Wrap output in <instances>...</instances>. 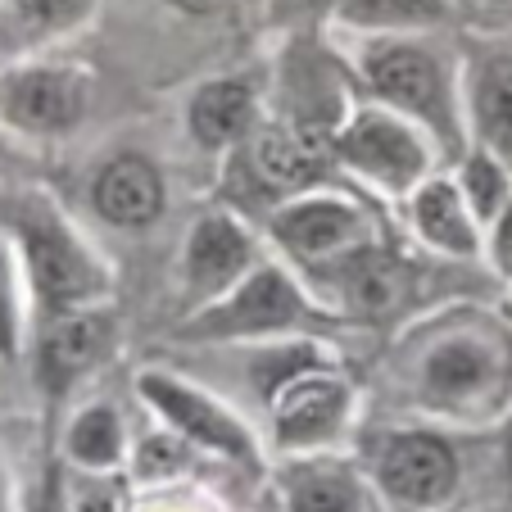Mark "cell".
Returning <instances> with one entry per match:
<instances>
[{
	"label": "cell",
	"mask_w": 512,
	"mask_h": 512,
	"mask_svg": "<svg viewBox=\"0 0 512 512\" xmlns=\"http://www.w3.org/2000/svg\"><path fill=\"white\" fill-rule=\"evenodd\" d=\"M399 381L422 422L499 431L512 413V313L476 300L422 313L399 336Z\"/></svg>",
	"instance_id": "obj_1"
},
{
	"label": "cell",
	"mask_w": 512,
	"mask_h": 512,
	"mask_svg": "<svg viewBox=\"0 0 512 512\" xmlns=\"http://www.w3.org/2000/svg\"><path fill=\"white\" fill-rule=\"evenodd\" d=\"M0 236L14 245L28 277L32 327L114 300V268L73 227L50 191L0 177Z\"/></svg>",
	"instance_id": "obj_2"
},
{
	"label": "cell",
	"mask_w": 512,
	"mask_h": 512,
	"mask_svg": "<svg viewBox=\"0 0 512 512\" xmlns=\"http://www.w3.org/2000/svg\"><path fill=\"white\" fill-rule=\"evenodd\" d=\"M349 68L368 105L417 123L449 168L463 164L472 136L463 114L458 41L449 46L445 37H358Z\"/></svg>",
	"instance_id": "obj_3"
},
{
	"label": "cell",
	"mask_w": 512,
	"mask_h": 512,
	"mask_svg": "<svg viewBox=\"0 0 512 512\" xmlns=\"http://www.w3.org/2000/svg\"><path fill=\"white\" fill-rule=\"evenodd\" d=\"M345 322L304 286L281 259H263L232 295L200 313L177 318L173 340L182 345H277V340H327Z\"/></svg>",
	"instance_id": "obj_4"
},
{
	"label": "cell",
	"mask_w": 512,
	"mask_h": 512,
	"mask_svg": "<svg viewBox=\"0 0 512 512\" xmlns=\"http://www.w3.org/2000/svg\"><path fill=\"white\" fill-rule=\"evenodd\" d=\"M363 472L390 512H449L467 481L458 435L431 422L377 431L363 449Z\"/></svg>",
	"instance_id": "obj_5"
},
{
	"label": "cell",
	"mask_w": 512,
	"mask_h": 512,
	"mask_svg": "<svg viewBox=\"0 0 512 512\" xmlns=\"http://www.w3.org/2000/svg\"><path fill=\"white\" fill-rule=\"evenodd\" d=\"M136 395H141V404L155 413V422L164 431L186 440L200 458L241 467L250 476L268 472V449H263L259 431L213 390L195 386V381L177 377L168 368H141L136 372Z\"/></svg>",
	"instance_id": "obj_6"
},
{
	"label": "cell",
	"mask_w": 512,
	"mask_h": 512,
	"mask_svg": "<svg viewBox=\"0 0 512 512\" xmlns=\"http://www.w3.org/2000/svg\"><path fill=\"white\" fill-rule=\"evenodd\" d=\"M331 150H336L340 173H349L358 186L377 191L381 200H399V204L422 182H431L435 164H440V150H435V141L422 127L381 105H368V100L349 114V123L331 141Z\"/></svg>",
	"instance_id": "obj_7"
},
{
	"label": "cell",
	"mask_w": 512,
	"mask_h": 512,
	"mask_svg": "<svg viewBox=\"0 0 512 512\" xmlns=\"http://www.w3.org/2000/svg\"><path fill=\"white\" fill-rule=\"evenodd\" d=\"M268 435L281 458L336 454V445L349 435L358 413V386L349 381L336 349L313 358L309 368L286 377L268 399Z\"/></svg>",
	"instance_id": "obj_8"
},
{
	"label": "cell",
	"mask_w": 512,
	"mask_h": 512,
	"mask_svg": "<svg viewBox=\"0 0 512 512\" xmlns=\"http://www.w3.org/2000/svg\"><path fill=\"white\" fill-rule=\"evenodd\" d=\"M263 227H268V241L281 250V263H290L300 277H313L363 245L381 241L368 204L354 200L349 191H331V186L286 200L263 218Z\"/></svg>",
	"instance_id": "obj_9"
},
{
	"label": "cell",
	"mask_w": 512,
	"mask_h": 512,
	"mask_svg": "<svg viewBox=\"0 0 512 512\" xmlns=\"http://www.w3.org/2000/svg\"><path fill=\"white\" fill-rule=\"evenodd\" d=\"M340 173L336 150H331L327 136L304 132V127L290 123H263L250 141L227 159V177H241L250 186V204L268 200V213L281 209L295 195L309 191H327L331 177Z\"/></svg>",
	"instance_id": "obj_10"
},
{
	"label": "cell",
	"mask_w": 512,
	"mask_h": 512,
	"mask_svg": "<svg viewBox=\"0 0 512 512\" xmlns=\"http://www.w3.org/2000/svg\"><path fill=\"white\" fill-rule=\"evenodd\" d=\"M91 109V73L78 64L32 59L0 68V132L10 141H64Z\"/></svg>",
	"instance_id": "obj_11"
},
{
	"label": "cell",
	"mask_w": 512,
	"mask_h": 512,
	"mask_svg": "<svg viewBox=\"0 0 512 512\" xmlns=\"http://www.w3.org/2000/svg\"><path fill=\"white\" fill-rule=\"evenodd\" d=\"M417 281H422V268L381 236V241L354 250L349 259L304 277V286L349 327V322H386L390 313H399L413 300Z\"/></svg>",
	"instance_id": "obj_12"
},
{
	"label": "cell",
	"mask_w": 512,
	"mask_h": 512,
	"mask_svg": "<svg viewBox=\"0 0 512 512\" xmlns=\"http://www.w3.org/2000/svg\"><path fill=\"white\" fill-rule=\"evenodd\" d=\"M263 259L268 254H263L259 236H254V227L245 223L241 213L227 209V204L204 209L191 223V232H186L182 263H177V277H182V318L218 304L223 295H232Z\"/></svg>",
	"instance_id": "obj_13"
},
{
	"label": "cell",
	"mask_w": 512,
	"mask_h": 512,
	"mask_svg": "<svg viewBox=\"0 0 512 512\" xmlns=\"http://www.w3.org/2000/svg\"><path fill=\"white\" fill-rule=\"evenodd\" d=\"M32 377L50 408H59L91 372H100L118 354V313L114 304L100 309L59 313L32 327Z\"/></svg>",
	"instance_id": "obj_14"
},
{
	"label": "cell",
	"mask_w": 512,
	"mask_h": 512,
	"mask_svg": "<svg viewBox=\"0 0 512 512\" xmlns=\"http://www.w3.org/2000/svg\"><path fill=\"white\" fill-rule=\"evenodd\" d=\"M463 114L476 150L512 168V28H472L458 37Z\"/></svg>",
	"instance_id": "obj_15"
},
{
	"label": "cell",
	"mask_w": 512,
	"mask_h": 512,
	"mask_svg": "<svg viewBox=\"0 0 512 512\" xmlns=\"http://www.w3.org/2000/svg\"><path fill=\"white\" fill-rule=\"evenodd\" d=\"M272 490L281 512H390L363 463L345 454L281 458L272 467Z\"/></svg>",
	"instance_id": "obj_16"
},
{
	"label": "cell",
	"mask_w": 512,
	"mask_h": 512,
	"mask_svg": "<svg viewBox=\"0 0 512 512\" xmlns=\"http://www.w3.org/2000/svg\"><path fill=\"white\" fill-rule=\"evenodd\" d=\"M404 223L426 254L445 263H485V227L467 209L454 173H435L404 200Z\"/></svg>",
	"instance_id": "obj_17"
},
{
	"label": "cell",
	"mask_w": 512,
	"mask_h": 512,
	"mask_svg": "<svg viewBox=\"0 0 512 512\" xmlns=\"http://www.w3.org/2000/svg\"><path fill=\"white\" fill-rule=\"evenodd\" d=\"M168 182L164 168L141 150H118L91 177V209L105 227L118 232H145L164 218Z\"/></svg>",
	"instance_id": "obj_18"
},
{
	"label": "cell",
	"mask_w": 512,
	"mask_h": 512,
	"mask_svg": "<svg viewBox=\"0 0 512 512\" xmlns=\"http://www.w3.org/2000/svg\"><path fill=\"white\" fill-rule=\"evenodd\" d=\"M259 127H263L259 87H254V78H241V73L200 82L191 91V100H186V132L209 155H236Z\"/></svg>",
	"instance_id": "obj_19"
},
{
	"label": "cell",
	"mask_w": 512,
	"mask_h": 512,
	"mask_svg": "<svg viewBox=\"0 0 512 512\" xmlns=\"http://www.w3.org/2000/svg\"><path fill=\"white\" fill-rule=\"evenodd\" d=\"M100 0H0V68L32 64L96 19Z\"/></svg>",
	"instance_id": "obj_20"
},
{
	"label": "cell",
	"mask_w": 512,
	"mask_h": 512,
	"mask_svg": "<svg viewBox=\"0 0 512 512\" xmlns=\"http://www.w3.org/2000/svg\"><path fill=\"white\" fill-rule=\"evenodd\" d=\"M132 435L109 399H91L64 422L59 435V458L78 476H118L132 467Z\"/></svg>",
	"instance_id": "obj_21"
},
{
	"label": "cell",
	"mask_w": 512,
	"mask_h": 512,
	"mask_svg": "<svg viewBox=\"0 0 512 512\" xmlns=\"http://www.w3.org/2000/svg\"><path fill=\"white\" fill-rule=\"evenodd\" d=\"M463 19L458 0H340L336 23L358 37H440Z\"/></svg>",
	"instance_id": "obj_22"
},
{
	"label": "cell",
	"mask_w": 512,
	"mask_h": 512,
	"mask_svg": "<svg viewBox=\"0 0 512 512\" xmlns=\"http://www.w3.org/2000/svg\"><path fill=\"white\" fill-rule=\"evenodd\" d=\"M32 345V295L14 245L0 236V363H19Z\"/></svg>",
	"instance_id": "obj_23"
},
{
	"label": "cell",
	"mask_w": 512,
	"mask_h": 512,
	"mask_svg": "<svg viewBox=\"0 0 512 512\" xmlns=\"http://www.w3.org/2000/svg\"><path fill=\"white\" fill-rule=\"evenodd\" d=\"M449 173H454L458 191H463L467 209L476 213V223L481 227H490L494 218L512 204V168L499 164L494 155H485V150H476V145L463 155V164H454Z\"/></svg>",
	"instance_id": "obj_24"
},
{
	"label": "cell",
	"mask_w": 512,
	"mask_h": 512,
	"mask_svg": "<svg viewBox=\"0 0 512 512\" xmlns=\"http://www.w3.org/2000/svg\"><path fill=\"white\" fill-rule=\"evenodd\" d=\"M132 512H223L209 494H200L195 485H155V490L132 494Z\"/></svg>",
	"instance_id": "obj_25"
},
{
	"label": "cell",
	"mask_w": 512,
	"mask_h": 512,
	"mask_svg": "<svg viewBox=\"0 0 512 512\" xmlns=\"http://www.w3.org/2000/svg\"><path fill=\"white\" fill-rule=\"evenodd\" d=\"M340 0H268V19L295 37V32H313L322 19H336Z\"/></svg>",
	"instance_id": "obj_26"
},
{
	"label": "cell",
	"mask_w": 512,
	"mask_h": 512,
	"mask_svg": "<svg viewBox=\"0 0 512 512\" xmlns=\"http://www.w3.org/2000/svg\"><path fill=\"white\" fill-rule=\"evenodd\" d=\"M23 512H73L68 481H64V458H46V472H41L32 499L23 503Z\"/></svg>",
	"instance_id": "obj_27"
},
{
	"label": "cell",
	"mask_w": 512,
	"mask_h": 512,
	"mask_svg": "<svg viewBox=\"0 0 512 512\" xmlns=\"http://www.w3.org/2000/svg\"><path fill=\"white\" fill-rule=\"evenodd\" d=\"M485 268H490L503 286L512 281V204L485 227Z\"/></svg>",
	"instance_id": "obj_28"
},
{
	"label": "cell",
	"mask_w": 512,
	"mask_h": 512,
	"mask_svg": "<svg viewBox=\"0 0 512 512\" xmlns=\"http://www.w3.org/2000/svg\"><path fill=\"white\" fill-rule=\"evenodd\" d=\"M164 5L177 14H191V19H209V14H223L232 0H164Z\"/></svg>",
	"instance_id": "obj_29"
},
{
	"label": "cell",
	"mask_w": 512,
	"mask_h": 512,
	"mask_svg": "<svg viewBox=\"0 0 512 512\" xmlns=\"http://www.w3.org/2000/svg\"><path fill=\"white\" fill-rule=\"evenodd\" d=\"M494 445H499V472H503V485H508V494H512V413H508V422L494 431Z\"/></svg>",
	"instance_id": "obj_30"
},
{
	"label": "cell",
	"mask_w": 512,
	"mask_h": 512,
	"mask_svg": "<svg viewBox=\"0 0 512 512\" xmlns=\"http://www.w3.org/2000/svg\"><path fill=\"white\" fill-rule=\"evenodd\" d=\"M0 512H23V499H19V485H14L10 467L0 458Z\"/></svg>",
	"instance_id": "obj_31"
},
{
	"label": "cell",
	"mask_w": 512,
	"mask_h": 512,
	"mask_svg": "<svg viewBox=\"0 0 512 512\" xmlns=\"http://www.w3.org/2000/svg\"><path fill=\"white\" fill-rule=\"evenodd\" d=\"M463 14H508L512 19V0H458Z\"/></svg>",
	"instance_id": "obj_32"
},
{
	"label": "cell",
	"mask_w": 512,
	"mask_h": 512,
	"mask_svg": "<svg viewBox=\"0 0 512 512\" xmlns=\"http://www.w3.org/2000/svg\"><path fill=\"white\" fill-rule=\"evenodd\" d=\"M19 164H23V159H19V145L0 132V173H10V168H19Z\"/></svg>",
	"instance_id": "obj_33"
},
{
	"label": "cell",
	"mask_w": 512,
	"mask_h": 512,
	"mask_svg": "<svg viewBox=\"0 0 512 512\" xmlns=\"http://www.w3.org/2000/svg\"><path fill=\"white\" fill-rule=\"evenodd\" d=\"M241 5H254V10H268V0H241Z\"/></svg>",
	"instance_id": "obj_34"
},
{
	"label": "cell",
	"mask_w": 512,
	"mask_h": 512,
	"mask_svg": "<svg viewBox=\"0 0 512 512\" xmlns=\"http://www.w3.org/2000/svg\"><path fill=\"white\" fill-rule=\"evenodd\" d=\"M508 313H512V281H508Z\"/></svg>",
	"instance_id": "obj_35"
},
{
	"label": "cell",
	"mask_w": 512,
	"mask_h": 512,
	"mask_svg": "<svg viewBox=\"0 0 512 512\" xmlns=\"http://www.w3.org/2000/svg\"><path fill=\"white\" fill-rule=\"evenodd\" d=\"M490 512H512V503H508V508H490Z\"/></svg>",
	"instance_id": "obj_36"
},
{
	"label": "cell",
	"mask_w": 512,
	"mask_h": 512,
	"mask_svg": "<svg viewBox=\"0 0 512 512\" xmlns=\"http://www.w3.org/2000/svg\"><path fill=\"white\" fill-rule=\"evenodd\" d=\"M0 177H5V173H0Z\"/></svg>",
	"instance_id": "obj_37"
}]
</instances>
